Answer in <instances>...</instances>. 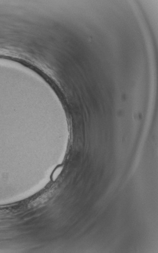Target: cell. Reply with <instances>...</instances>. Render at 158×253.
I'll use <instances>...</instances> for the list:
<instances>
[{
	"label": "cell",
	"instance_id": "6da1fadb",
	"mask_svg": "<svg viewBox=\"0 0 158 253\" xmlns=\"http://www.w3.org/2000/svg\"><path fill=\"white\" fill-rule=\"evenodd\" d=\"M63 169V165H59L57 166V167L56 168V169L54 170V171H53L52 174L51 175L52 180L53 181H55L57 180L58 177H59V175H60L61 173L62 172V170Z\"/></svg>",
	"mask_w": 158,
	"mask_h": 253
}]
</instances>
